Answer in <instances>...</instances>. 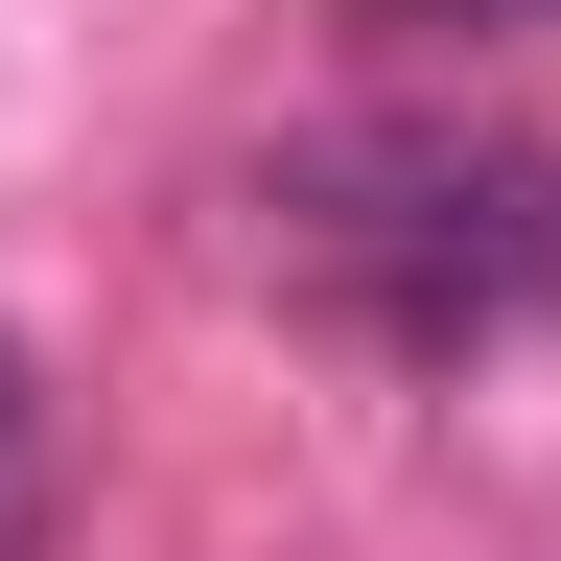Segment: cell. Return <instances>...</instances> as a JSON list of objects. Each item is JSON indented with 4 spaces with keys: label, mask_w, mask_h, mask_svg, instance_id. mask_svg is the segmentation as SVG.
I'll use <instances>...</instances> for the list:
<instances>
[{
    "label": "cell",
    "mask_w": 561,
    "mask_h": 561,
    "mask_svg": "<svg viewBox=\"0 0 561 561\" xmlns=\"http://www.w3.org/2000/svg\"><path fill=\"white\" fill-rule=\"evenodd\" d=\"M0 421H24V351H0Z\"/></svg>",
    "instance_id": "3"
},
{
    "label": "cell",
    "mask_w": 561,
    "mask_h": 561,
    "mask_svg": "<svg viewBox=\"0 0 561 561\" xmlns=\"http://www.w3.org/2000/svg\"><path fill=\"white\" fill-rule=\"evenodd\" d=\"M257 210L375 351H468V328L561 305V164H515V140H305Z\"/></svg>",
    "instance_id": "1"
},
{
    "label": "cell",
    "mask_w": 561,
    "mask_h": 561,
    "mask_svg": "<svg viewBox=\"0 0 561 561\" xmlns=\"http://www.w3.org/2000/svg\"><path fill=\"white\" fill-rule=\"evenodd\" d=\"M351 47H491V24H538V0H328Z\"/></svg>",
    "instance_id": "2"
}]
</instances>
